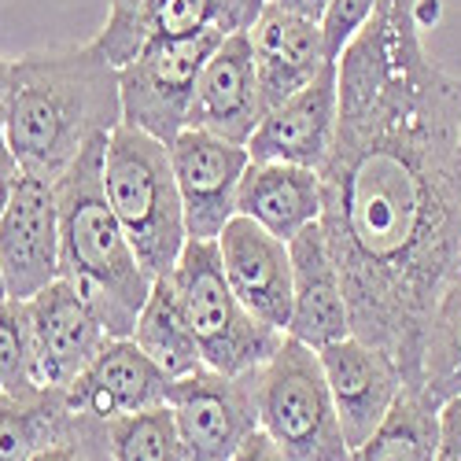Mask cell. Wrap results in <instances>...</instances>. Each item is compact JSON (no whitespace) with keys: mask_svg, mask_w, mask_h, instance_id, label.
Segmentation results:
<instances>
[{"mask_svg":"<svg viewBox=\"0 0 461 461\" xmlns=\"http://www.w3.org/2000/svg\"><path fill=\"white\" fill-rule=\"evenodd\" d=\"M420 392L436 406L461 395V266L443 285L420 348Z\"/></svg>","mask_w":461,"mask_h":461,"instance_id":"obj_22","label":"cell"},{"mask_svg":"<svg viewBox=\"0 0 461 461\" xmlns=\"http://www.w3.org/2000/svg\"><path fill=\"white\" fill-rule=\"evenodd\" d=\"M137 348L156 362L170 380H181L196 369H207L203 366V355L196 348V336H192L185 314H181V303L174 295V285L170 277H156L151 285L140 314H137V325H133V336H130Z\"/></svg>","mask_w":461,"mask_h":461,"instance_id":"obj_20","label":"cell"},{"mask_svg":"<svg viewBox=\"0 0 461 461\" xmlns=\"http://www.w3.org/2000/svg\"><path fill=\"white\" fill-rule=\"evenodd\" d=\"M237 214L251 218L266 233L292 240L321 218V174L311 167L251 159L240 181Z\"/></svg>","mask_w":461,"mask_h":461,"instance_id":"obj_19","label":"cell"},{"mask_svg":"<svg viewBox=\"0 0 461 461\" xmlns=\"http://www.w3.org/2000/svg\"><path fill=\"white\" fill-rule=\"evenodd\" d=\"M339 130V59L329 63L311 86H303L262 114L248 140L258 163H292L321 170Z\"/></svg>","mask_w":461,"mask_h":461,"instance_id":"obj_12","label":"cell"},{"mask_svg":"<svg viewBox=\"0 0 461 461\" xmlns=\"http://www.w3.org/2000/svg\"><path fill=\"white\" fill-rule=\"evenodd\" d=\"M33 348H30V314L26 299H0V395L26 399L37 395Z\"/></svg>","mask_w":461,"mask_h":461,"instance_id":"obj_25","label":"cell"},{"mask_svg":"<svg viewBox=\"0 0 461 461\" xmlns=\"http://www.w3.org/2000/svg\"><path fill=\"white\" fill-rule=\"evenodd\" d=\"M104 148L93 140L78 163L56 181L59 200V277L78 292L111 339L133 336L137 314L151 292L126 229L114 218L104 192Z\"/></svg>","mask_w":461,"mask_h":461,"instance_id":"obj_3","label":"cell"},{"mask_svg":"<svg viewBox=\"0 0 461 461\" xmlns=\"http://www.w3.org/2000/svg\"><path fill=\"white\" fill-rule=\"evenodd\" d=\"M258 429L288 461H351L329 380L314 348L285 336L255 376Z\"/></svg>","mask_w":461,"mask_h":461,"instance_id":"obj_6","label":"cell"},{"mask_svg":"<svg viewBox=\"0 0 461 461\" xmlns=\"http://www.w3.org/2000/svg\"><path fill=\"white\" fill-rule=\"evenodd\" d=\"M229 288L248 311L277 332L288 336L292 321V251L288 240L266 233L251 218L237 214L214 240Z\"/></svg>","mask_w":461,"mask_h":461,"instance_id":"obj_14","label":"cell"},{"mask_svg":"<svg viewBox=\"0 0 461 461\" xmlns=\"http://www.w3.org/2000/svg\"><path fill=\"white\" fill-rule=\"evenodd\" d=\"M0 274L12 299H33L59 281V200L52 181L19 177L0 214Z\"/></svg>","mask_w":461,"mask_h":461,"instance_id":"obj_11","label":"cell"},{"mask_svg":"<svg viewBox=\"0 0 461 461\" xmlns=\"http://www.w3.org/2000/svg\"><path fill=\"white\" fill-rule=\"evenodd\" d=\"M33 461H114L107 420L70 410L63 429L33 454Z\"/></svg>","mask_w":461,"mask_h":461,"instance_id":"obj_27","label":"cell"},{"mask_svg":"<svg viewBox=\"0 0 461 461\" xmlns=\"http://www.w3.org/2000/svg\"><path fill=\"white\" fill-rule=\"evenodd\" d=\"M107 432L114 461H188L170 406L107 420Z\"/></svg>","mask_w":461,"mask_h":461,"instance_id":"obj_24","label":"cell"},{"mask_svg":"<svg viewBox=\"0 0 461 461\" xmlns=\"http://www.w3.org/2000/svg\"><path fill=\"white\" fill-rule=\"evenodd\" d=\"M420 0H380L339 56L321 229L351 332L420 388L429 314L461 266V78L420 41Z\"/></svg>","mask_w":461,"mask_h":461,"instance_id":"obj_1","label":"cell"},{"mask_svg":"<svg viewBox=\"0 0 461 461\" xmlns=\"http://www.w3.org/2000/svg\"><path fill=\"white\" fill-rule=\"evenodd\" d=\"M270 5H277V8H285V12H295V15H303V19L321 23L329 0H270Z\"/></svg>","mask_w":461,"mask_h":461,"instance_id":"obj_33","label":"cell"},{"mask_svg":"<svg viewBox=\"0 0 461 461\" xmlns=\"http://www.w3.org/2000/svg\"><path fill=\"white\" fill-rule=\"evenodd\" d=\"M207 5H211V19L221 33H248L270 0H207Z\"/></svg>","mask_w":461,"mask_h":461,"instance_id":"obj_29","label":"cell"},{"mask_svg":"<svg viewBox=\"0 0 461 461\" xmlns=\"http://www.w3.org/2000/svg\"><path fill=\"white\" fill-rule=\"evenodd\" d=\"M262 114H266V104H262L255 52H251L248 33H225L196 82L188 126L248 148L255 126L262 122Z\"/></svg>","mask_w":461,"mask_h":461,"instance_id":"obj_15","label":"cell"},{"mask_svg":"<svg viewBox=\"0 0 461 461\" xmlns=\"http://www.w3.org/2000/svg\"><path fill=\"white\" fill-rule=\"evenodd\" d=\"M229 461H288V457L277 450V443H274L270 436H266V432L258 429V432H255V436H251V439H248L233 457H229Z\"/></svg>","mask_w":461,"mask_h":461,"instance_id":"obj_32","label":"cell"},{"mask_svg":"<svg viewBox=\"0 0 461 461\" xmlns=\"http://www.w3.org/2000/svg\"><path fill=\"white\" fill-rule=\"evenodd\" d=\"M439 454L436 461H461V395L439 410Z\"/></svg>","mask_w":461,"mask_h":461,"instance_id":"obj_30","label":"cell"},{"mask_svg":"<svg viewBox=\"0 0 461 461\" xmlns=\"http://www.w3.org/2000/svg\"><path fill=\"white\" fill-rule=\"evenodd\" d=\"M63 392H37L26 399L0 395V461H33L67 420Z\"/></svg>","mask_w":461,"mask_h":461,"instance_id":"obj_23","label":"cell"},{"mask_svg":"<svg viewBox=\"0 0 461 461\" xmlns=\"http://www.w3.org/2000/svg\"><path fill=\"white\" fill-rule=\"evenodd\" d=\"M170 384L174 380L130 336L107 339V348L67 388V406L89 417H100V420H119L130 413L167 406Z\"/></svg>","mask_w":461,"mask_h":461,"instance_id":"obj_17","label":"cell"},{"mask_svg":"<svg viewBox=\"0 0 461 461\" xmlns=\"http://www.w3.org/2000/svg\"><path fill=\"white\" fill-rule=\"evenodd\" d=\"M376 5L380 0H329V8L321 15V30H325V49L332 59H339L343 49L355 41L358 30L376 12Z\"/></svg>","mask_w":461,"mask_h":461,"instance_id":"obj_28","label":"cell"},{"mask_svg":"<svg viewBox=\"0 0 461 461\" xmlns=\"http://www.w3.org/2000/svg\"><path fill=\"white\" fill-rule=\"evenodd\" d=\"M221 30L207 26L188 37H156L126 67H119L122 86V122L170 144L188 130V111L196 82L221 41Z\"/></svg>","mask_w":461,"mask_h":461,"instance_id":"obj_7","label":"cell"},{"mask_svg":"<svg viewBox=\"0 0 461 461\" xmlns=\"http://www.w3.org/2000/svg\"><path fill=\"white\" fill-rule=\"evenodd\" d=\"M167 277L207 369L225 376L255 373L285 343V332L262 325L229 288L214 240H188Z\"/></svg>","mask_w":461,"mask_h":461,"instance_id":"obj_5","label":"cell"},{"mask_svg":"<svg viewBox=\"0 0 461 461\" xmlns=\"http://www.w3.org/2000/svg\"><path fill=\"white\" fill-rule=\"evenodd\" d=\"M104 192L148 277L156 281L170 274L188 244L170 148L130 122H119L104 148Z\"/></svg>","mask_w":461,"mask_h":461,"instance_id":"obj_4","label":"cell"},{"mask_svg":"<svg viewBox=\"0 0 461 461\" xmlns=\"http://www.w3.org/2000/svg\"><path fill=\"white\" fill-rule=\"evenodd\" d=\"M167 148L185 207L188 240H218L221 229L237 218L240 181L251 163L248 148L192 126L181 130Z\"/></svg>","mask_w":461,"mask_h":461,"instance_id":"obj_9","label":"cell"},{"mask_svg":"<svg viewBox=\"0 0 461 461\" xmlns=\"http://www.w3.org/2000/svg\"><path fill=\"white\" fill-rule=\"evenodd\" d=\"M122 122V86L93 41L33 49L12 59L0 126L23 174L59 181L78 156Z\"/></svg>","mask_w":461,"mask_h":461,"instance_id":"obj_2","label":"cell"},{"mask_svg":"<svg viewBox=\"0 0 461 461\" xmlns=\"http://www.w3.org/2000/svg\"><path fill=\"white\" fill-rule=\"evenodd\" d=\"M318 358L329 380L343 436H348V447L355 450L376 432V425L406 392L402 369L388 351L373 348L355 332L321 348Z\"/></svg>","mask_w":461,"mask_h":461,"instance_id":"obj_13","label":"cell"},{"mask_svg":"<svg viewBox=\"0 0 461 461\" xmlns=\"http://www.w3.org/2000/svg\"><path fill=\"white\" fill-rule=\"evenodd\" d=\"M8 67H12V59H5V56H0V111H5V89H8Z\"/></svg>","mask_w":461,"mask_h":461,"instance_id":"obj_34","label":"cell"},{"mask_svg":"<svg viewBox=\"0 0 461 461\" xmlns=\"http://www.w3.org/2000/svg\"><path fill=\"white\" fill-rule=\"evenodd\" d=\"M248 41L255 52L266 111L288 100L292 93H299L303 86H311L329 63H336L325 49L321 23L285 12L277 5H266L258 23L248 30Z\"/></svg>","mask_w":461,"mask_h":461,"instance_id":"obj_18","label":"cell"},{"mask_svg":"<svg viewBox=\"0 0 461 461\" xmlns=\"http://www.w3.org/2000/svg\"><path fill=\"white\" fill-rule=\"evenodd\" d=\"M292 251V321L288 336L306 348H329V343L351 336V306L343 292L336 258L329 251L321 218L306 225L288 240Z\"/></svg>","mask_w":461,"mask_h":461,"instance_id":"obj_16","label":"cell"},{"mask_svg":"<svg viewBox=\"0 0 461 461\" xmlns=\"http://www.w3.org/2000/svg\"><path fill=\"white\" fill-rule=\"evenodd\" d=\"M26 314L37 388L67 395V388L89 369L111 336L63 277L26 299Z\"/></svg>","mask_w":461,"mask_h":461,"instance_id":"obj_10","label":"cell"},{"mask_svg":"<svg viewBox=\"0 0 461 461\" xmlns=\"http://www.w3.org/2000/svg\"><path fill=\"white\" fill-rule=\"evenodd\" d=\"M0 299H8V285H5V274H0Z\"/></svg>","mask_w":461,"mask_h":461,"instance_id":"obj_35","label":"cell"},{"mask_svg":"<svg viewBox=\"0 0 461 461\" xmlns=\"http://www.w3.org/2000/svg\"><path fill=\"white\" fill-rule=\"evenodd\" d=\"M167 0H111V12L104 30L93 37V45L114 63L126 67L148 41H151V19Z\"/></svg>","mask_w":461,"mask_h":461,"instance_id":"obj_26","label":"cell"},{"mask_svg":"<svg viewBox=\"0 0 461 461\" xmlns=\"http://www.w3.org/2000/svg\"><path fill=\"white\" fill-rule=\"evenodd\" d=\"M255 376L258 369L244 376L196 369L170 384L167 406L188 461H229L258 432Z\"/></svg>","mask_w":461,"mask_h":461,"instance_id":"obj_8","label":"cell"},{"mask_svg":"<svg viewBox=\"0 0 461 461\" xmlns=\"http://www.w3.org/2000/svg\"><path fill=\"white\" fill-rule=\"evenodd\" d=\"M19 177H23V167H19L15 151H12L8 137H5V126H0V214H5L12 192H15V185H19Z\"/></svg>","mask_w":461,"mask_h":461,"instance_id":"obj_31","label":"cell"},{"mask_svg":"<svg viewBox=\"0 0 461 461\" xmlns=\"http://www.w3.org/2000/svg\"><path fill=\"white\" fill-rule=\"evenodd\" d=\"M439 410L420 388H406L376 432L351 450V461H436L439 454Z\"/></svg>","mask_w":461,"mask_h":461,"instance_id":"obj_21","label":"cell"}]
</instances>
